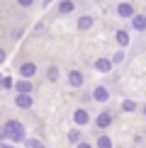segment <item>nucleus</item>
Wrapping results in <instances>:
<instances>
[{
	"mask_svg": "<svg viewBox=\"0 0 146 148\" xmlns=\"http://www.w3.org/2000/svg\"><path fill=\"white\" fill-rule=\"evenodd\" d=\"M17 3H20V5H22V8H29V5H32V3H34V0H17Z\"/></svg>",
	"mask_w": 146,
	"mask_h": 148,
	"instance_id": "22",
	"label": "nucleus"
},
{
	"mask_svg": "<svg viewBox=\"0 0 146 148\" xmlns=\"http://www.w3.org/2000/svg\"><path fill=\"white\" fill-rule=\"evenodd\" d=\"M3 126H5V134H8V138H10V141H15V143H17V141H24V138H27V136H24V126H22V121H17V119H8Z\"/></svg>",
	"mask_w": 146,
	"mask_h": 148,
	"instance_id": "1",
	"label": "nucleus"
},
{
	"mask_svg": "<svg viewBox=\"0 0 146 148\" xmlns=\"http://www.w3.org/2000/svg\"><path fill=\"white\" fill-rule=\"evenodd\" d=\"M73 124H76V126H88L90 124V112L85 107L73 109Z\"/></svg>",
	"mask_w": 146,
	"mask_h": 148,
	"instance_id": "3",
	"label": "nucleus"
},
{
	"mask_svg": "<svg viewBox=\"0 0 146 148\" xmlns=\"http://www.w3.org/2000/svg\"><path fill=\"white\" fill-rule=\"evenodd\" d=\"M132 27L136 29V32H144L146 29V15H134L132 17Z\"/></svg>",
	"mask_w": 146,
	"mask_h": 148,
	"instance_id": "11",
	"label": "nucleus"
},
{
	"mask_svg": "<svg viewBox=\"0 0 146 148\" xmlns=\"http://www.w3.org/2000/svg\"><path fill=\"white\" fill-rule=\"evenodd\" d=\"M122 109H124V112H134V109H136V102L134 100H124L122 102Z\"/></svg>",
	"mask_w": 146,
	"mask_h": 148,
	"instance_id": "19",
	"label": "nucleus"
},
{
	"mask_svg": "<svg viewBox=\"0 0 146 148\" xmlns=\"http://www.w3.org/2000/svg\"><path fill=\"white\" fill-rule=\"evenodd\" d=\"M110 124H112V114H110V112H100V114L95 116V126L100 129V131H105Z\"/></svg>",
	"mask_w": 146,
	"mask_h": 148,
	"instance_id": "5",
	"label": "nucleus"
},
{
	"mask_svg": "<svg viewBox=\"0 0 146 148\" xmlns=\"http://www.w3.org/2000/svg\"><path fill=\"white\" fill-rule=\"evenodd\" d=\"M5 58H8V56H5V51L0 49V63H5Z\"/></svg>",
	"mask_w": 146,
	"mask_h": 148,
	"instance_id": "26",
	"label": "nucleus"
},
{
	"mask_svg": "<svg viewBox=\"0 0 146 148\" xmlns=\"http://www.w3.org/2000/svg\"><path fill=\"white\" fill-rule=\"evenodd\" d=\"M32 104H34L32 92H17L15 95V107L17 109H32Z\"/></svg>",
	"mask_w": 146,
	"mask_h": 148,
	"instance_id": "2",
	"label": "nucleus"
},
{
	"mask_svg": "<svg viewBox=\"0 0 146 148\" xmlns=\"http://www.w3.org/2000/svg\"><path fill=\"white\" fill-rule=\"evenodd\" d=\"M3 80H5V78H3V73H0V88H3Z\"/></svg>",
	"mask_w": 146,
	"mask_h": 148,
	"instance_id": "28",
	"label": "nucleus"
},
{
	"mask_svg": "<svg viewBox=\"0 0 146 148\" xmlns=\"http://www.w3.org/2000/svg\"><path fill=\"white\" fill-rule=\"evenodd\" d=\"M76 10V5H73V0H61L59 3V15H68V12Z\"/></svg>",
	"mask_w": 146,
	"mask_h": 148,
	"instance_id": "12",
	"label": "nucleus"
},
{
	"mask_svg": "<svg viewBox=\"0 0 146 148\" xmlns=\"http://www.w3.org/2000/svg\"><path fill=\"white\" fill-rule=\"evenodd\" d=\"M15 90L17 92H32V83H29L27 78H22L20 83H15Z\"/></svg>",
	"mask_w": 146,
	"mask_h": 148,
	"instance_id": "15",
	"label": "nucleus"
},
{
	"mask_svg": "<svg viewBox=\"0 0 146 148\" xmlns=\"http://www.w3.org/2000/svg\"><path fill=\"white\" fill-rule=\"evenodd\" d=\"M83 141V131H81V126H76V129H71L68 131V143H73V146H78Z\"/></svg>",
	"mask_w": 146,
	"mask_h": 148,
	"instance_id": "10",
	"label": "nucleus"
},
{
	"mask_svg": "<svg viewBox=\"0 0 146 148\" xmlns=\"http://www.w3.org/2000/svg\"><path fill=\"white\" fill-rule=\"evenodd\" d=\"M129 41H132L129 32H127V29H119V32H117V44L119 46H129Z\"/></svg>",
	"mask_w": 146,
	"mask_h": 148,
	"instance_id": "13",
	"label": "nucleus"
},
{
	"mask_svg": "<svg viewBox=\"0 0 146 148\" xmlns=\"http://www.w3.org/2000/svg\"><path fill=\"white\" fill-rule=\"evenodd\" d=\"M41 3H44V8H49V3H51V0H41Z\"/></svg>",
	"mask_w": 146,
	"mask_h": 148,
	"instance_id": "27",
	"label": "nucleus"
},
{
	"mask_svg": "<svg viewBox=\"0 0 146 148\" xmlns=\"http://www.w3.org/2000/svg\"><path fill=\"white\" fill-rule=\"evenodd\" d=\"M59 78V68H56V66H49V68H46V80H56Z\"/></svg>",
	"mask_w": 146,
	"mask_h": 148,
	"instance_id": "18",
	"label": "nucleus"
},
{
	"mask_svg": "<svg viewBox=\"0 0 146 148\" xmlns=\"http://www.w3.org/2000/svg\"><path fill=\"white\" fill-rule=\"evenodd\" d=\"M15 88V83H12V78H5L3 80V90H12Z\"/></svg>",
	"mask_w": 146,
	"mask_h": 148,
	"instance_id": "20",
	"label": "nucleus"
},
{
	"mask_svg": "<svg viewBox=\"0 0 146 148\" xmlns=\"http://www.w3.org/2000/svg\"><path fill=\"white\" fill-rule=\"evenodd\" d=\"M76 148H93V146H90V143H88V141H81V143H78Z\"/></svg>",
	"mask_w": 146,
	"mask_h": 148,
	"instance_id": "23",
	"label": "nucleus"
},
{
	"mask_svg": "<svg viewBox=\"0 0 146 148\" xmlns=\"http://www.w3.org/2000/svg\"><path fill=\"white\" fill-rule=\"evenodd\" d=\"M95 148H112V138L105 136V134H100L97 141H95Z\"/></svg>",
	"mask_w": 146,
	"mask_h": 148,
	"instance_id": "14",
	"label": "nucleus"
},
{
	"mask_svg": "<svg viewBox=\"0 0 146 148\" xmlns=\"http://www.w3.org/2000/svg\"><path fill=\"white\" fill-rule=\"evenodd\" d=\"M93 27V17L90 15H83L81 20H78V29H90Z\"/></svg>",
	"mask_w": 146,
	"mask_h": 148,
	"instance_id": "16",
	"label": "nucleus"
},
{
	"mask_svg": "<svg viewBox=\"0 0 146 148\" xmlns=\"http://www.w3.org/2000/svg\"><path fill=\"white\" fill-rule=\"evenodd\" d=\"M112 66H114L112 58H97L95 61V71L97 73H110V71H112Z\"/></svg>",
	"mask_w": 146,
	"mask_h": 148,
	"instance_id": "8",
	"label": "nucleus"
},
{
	"mask_svg": "<svg viewBox=\"0 0 146 148\" xmlns=\"http://www.w3.org/2000/svg\"><path fill=\"white\" fill-rule=\"evenodd\" d=\"M112 61H114V63H122V61H124V53H122V51H117V53L112 56Z\"/></svg>",
	"mask_w": 146,
	"mask_h": 148,
	"instance_id": "21",
	"label": "nucleus"
},
{
	"mask_svg": "<svg viewBox=\"0 0 146 148\" xmlns=\"http://www.w3.org/2000/svg\"><path fill=\"white\" fill-rule=\"evenodd\" d=\"M90 97H93L95 102H107V100H110V90L105 88V85H97V88L93 90V95H90Z\"/></svg>",
	"mask_w": 146,
	"mask_h": 148,
	"instance_id": "6",
	"label": "nucleus"
},
{
	"mask_svg": "<svg viewBox=\"0 0 146 148\" xmlns=\"http://www.w3.org/2000/svg\"><path fill=\"white\" fill-rule=\"evenodd\" d=\"M24 148H44L39 138H24Z\"/></svg>",
	"mask_w": 146,
	"mask_h": 148,
	"instance_id": "17",
	"label": "nucleus"
},
{
	"mask_svg": "<svg viewBox=\"0 0 146 148\" xmlns=\"http://www.w3.org/2000/svg\"><path fill=\"white\" fill-rule=\"evenodd\" d=\"M117 17H124V20L129 17V20H132V17H134V5L132 3H119L117 5Z\"/></svg>",
	"mask_w": 146,
	"mask_h": 148,
	"instance_id": "7",
	"label": "nucleus"
},
{
	"mask_svg": "<svg viewBox=\"0 0 146 148\" xmlns=\"http://www.w3.org/2000/svg\"><path fill=\"white\" fill-rule=\"evenodd\" d=\"M20 75H22V78H27V80H32V78L36 75V63H34V61H27V63H22V66H20Z\"/></svg>",
	"mask_w": 146,
	"mask_h": 148,
	"instance_id": "4",
	"label": "nucleus"
},
{
	"mask_svg": "<svg viewBox=\"0 0 146 148\" xmlns=\"http://www.w3.org/2000/svg\"><path fill=\"white\" fill-rule=\"evenodd\" d=\"M0 148H17L15 143H0Z\"/></svg>",
	"mask_w": 146,
	"mask_h": 148,
	"instance_id": "24",
	"label": "nucleus"
},
{
	"mask_svg": "<svg viewBox=\"0 0 146 148\" xmlns=\"http://www.w3.org/2000/svg\"><path fill=\"white\" fill-rule=\"evenodd\" d=\"M5 136H8V134H5V126H0V141H3Z\"/></svg>",
	"mask_w": 146,
	"mask_h": 148,
	"instance_id": "25",
	"label": "nucleus"
},
{
	"mask_svg": "<svg viewBox=\"0 0 146 148\" xmlns=\"http://www.w3.org/2000/svg\"><path fill=\"white\" fill-rule=\"evenodd\" d=\"M83 73L81 71H68V85H71V88H81V85H83Z\"/></svg>",
	"mask_w": 146,
	"mask_h": 148,
	"instance_id": "9",
	"label": "nucleus"
},
{
	"mask_svg": "<svg viewBox=\"0 0 146 148\" xmlns=\"http://www.w3.org/2000/svg\"><path fill=\"white\" fill-rule=\"evenodd\" d=\"M144 114H146V104H144Z\"/></svg>",
	"mask_w": 146,
	"mask_h": 148,
	"instance_id": "29",
	"label": "nucleus"
}]
</instances>
